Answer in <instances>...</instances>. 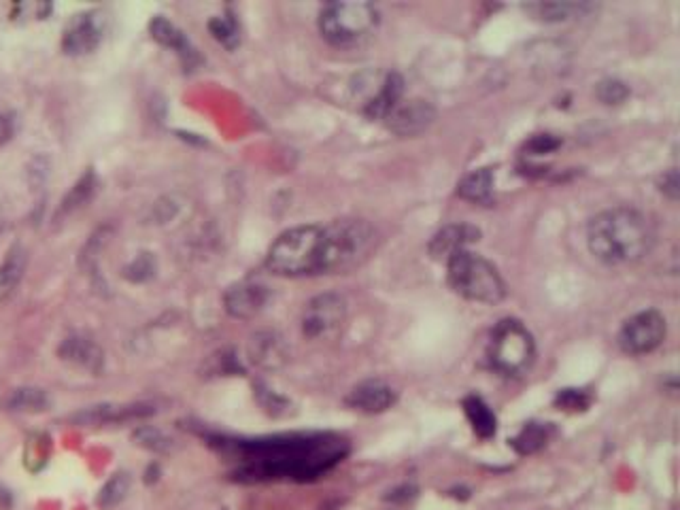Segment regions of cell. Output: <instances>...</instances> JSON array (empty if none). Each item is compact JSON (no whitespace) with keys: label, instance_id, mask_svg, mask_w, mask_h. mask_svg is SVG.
Wrapping results in <instances>:
<instances>
[{"label":"cell","instance_id":"5","mask_svg":"<svg viewBox=\"0 0 680 510\" xmlns=\"http://www.w3.org/2000/svg\"><path fill=\"white\" fill-rule=\"evenodd\" d=\"M378 26V11L370 3H330L319 14L323 39L336 47H351L368 39Z\"/></svg>","mask_w":680,"mask_h":510},{"label":"cell","instance_id":"7","mask_svg":"<svg viewBox=\"0 0 680 510\" xmlns=\"http://www.w3.org/2000/svg\"><path fill=\"white\" fill-rule=\"evenodd\" d=\"M347 321V302L339 293H321L306 304L303 313V334L309 340L332 338Z\"/></svg>","mask_w":680,"mask_h":510},{"label":"cell","instance_id":"10","mask_svg":"<svg viewBox=\"0 0 680 510\" xmlns=\"http://www.w3.org/2000/svg\"><path fill=\"white\" fill-rule=\"evenodd\" d=\"M385 119H387L389 130L398 136H417L434 124L436 109L432 107V102L424 98L400 100Z\"/></svg>","mask_w":680,"mask_h":510},{"label":"cell","instance_id":"2","mask_svg":"<svg viewBox=\"0 0 680 510\" xmlns=\"http://www.w3.org/2000/svg\"><path fill=\"white\" fill-rule=\"evenodd\" d=\"M377 245V230L366 219H336L321 226L317 274L347 273L359 266Z\"/></svg>","mask_w":680,"mask_h":510},{"label":"cell","instance_id":"28","mask_svg":"<svg viewBox=\"0 0 680 510\" xmlns=\"http://www.w3.org/2000/svg\"><path fill=\"white\" fill-rule=\"evenodd\" d=\"M555 404L559 406V411H568V413H579V411H587L592 406V395L582 389H564V392L557 394Z\"/></svg>","mask_w":680,"mask_h":510},{"label":"cell","instance_id":"32","mask_svg":"<svg viewBox=\"0 0 680 510\" xmlns=\"http://www.w3.org/2000/svg\"><path fill=\"white\" fill-rule=\"evenodd\" d=\"M678 185H680L678 183V172L672 168V171L666 172L664 179H661V191L670 196L672 200H676V198H678Z\"/></svg>","mask_w":680,"mask_h":510},{"label":"cell","instance_id":"4","mask_svg":"<svg viewBox=\"0 0 680 510\" xmlns=\"http://www.w3.org/2000/svg\"><path fill=\"white\" fill-rule=\"evenodd\" d=\"M319 238L321 226H298L283 232L266 255L268 270L281 277L317 274Z\"/></svg>","mask_w":680,"mask_h":510},{"label":"cell","instance_id":"18","mask_svg":"<svg viewBox=\"0 0 680 510\" xmlns=\"http://www.w3.org/2000/svg\"><path fill=\"white\" fill-rule=\"evenodd\" d=\"M463 411H466L468 422H470L474 434H477L479 438L487 440V438L496 436V430H498L496 413L491 411V406L487 404L480 395H474V394L466 395V398H463Z\"/></svg>","mask_w":680,"mask_h":510},{"label":"cell","instance_id":"6","mask_svg":"<svg viewBox=\"0 0 680 510\" xmlns=\"http://www.w3.org/2000/svg\"><path fill=\"white\" fill-rule=\"evenodd\" d=\"M536 343L529 329L517 320L499 321L493 329L489 359L493 368L507 376H519L532 368Z\"/></svg>","mask_w":680,"mask_h":510},{"label":"cell","instance_id":"27","mask_svg":"<svg viewBox=\"0 0 680 510\" xmlns=\"http://www.w3.org/2000/svg\"><path fill=\"white\" fill-rule=\"evenodd\" d=\"M595 96H598L600 102H604V105L608 107L621 105V102L628 100L629 88L619 79H604L598 83V88H595Z\"/></svg>","mask_w":680,"mask_h":510},{"label":"cell","instance_id":"26","mask_svg":"<svg viewBox=\"0 0 680 510\" xmlns=\"http://www.w3.org/2000/svg\"><path fill=\"white\" fill-rule=\"evenodd\" d=\"M209 30L221 45L228 47V50H234V47L240 43L238 26L230 17H215V20L209 22Z\"/></svg>","mask_w":680,"mask_h":510},{"label":"cell","instance_id":"11","mask_svg":"<svg viewBox=\"0 0 680 510\" xmlns=\"http://www.w3.org/2000/svg\"><path fill=\"white\" fill-rule=\"evenodd\" d=\"M268 302V290L257 283H240L226 292V311L237 320H254Z\"/></svg>","mask_w":680,"mask_h":510},{"label":"cell","instance_id":"21","mask_svg":"<svg viewBox=\"0 0 680 510\" xmlns=\"http://www.w3.org/2000/svg\"><path fill=\"white\" fill-rule=\"evenodd\" d=\"M149 28H152L154 39L158 41L160 45L171 47V50L179 51L185 60L196 58L194 47H191V45L188 43V41H185V37L182 34V30L174 28L171 22L164 20V17H154V20H152V26H149Z\"/></svg>","mask_w":680,"mask_h":510},{"label":"cell","instance_id":"29","mask_svg":"<svg viewBox=\"0 0 680 510\" xmlns=\"http://www.w3.org/2000/svg\"><path fill=\"white\" fill-rule=\"evenodd\" d=\"M527 11H532V14H536V17H540V20H546V22H562V20H568V17H572V14H574L576 7L574 5H559V3H545V5H532V7H527Z\"/></svg>","mask_w":680,"mask_h":510},{"label":"cell","instance_id":"9","mask_svg":"<svg viewBox=\"0 0 680 510\" xmlns=\"http://www.w3.org/2000/svg\"><path fill=\"white\" fill-rule=\"evenodd\" d=\"M105 20L98 11H83L70 17L62 32V51L69 56H86L100 45Z\"/></svg>","mask_w":680,"mask_h":510},{"label":"cell","instance_id":"12","mask_svg":"<svg viewBox=\"0 0 680 510\" xmlns=\"http://www.w3.org/2000/svg\"><path fill=\"white\" fill-rule=\"evenodd\" d=\"M394 402V389L383 381H364L355 385L347 395V406H351L353 411L366 413V415H377V413L387 411Z\"/></svg>","mask_w":680,"mask_h":510},{"label":"cell","instance_id":"13","mask_svg":"<svg viewBox=\"0 0 680 510\" xmlns=\"http://www.w3.org/2000/svg\"><path fill=\"white\" fill-rule=\"evenodd\" d=\"M480 232L474 226L468 224H451L444 226L441 232H436V236L430 243V255L436 260L447 262L451 255H455L457 251L468 249V245L479 241Z\"/></svg>","mask_w":680,"mask_h":510},{"label":"cell","instance_id":"8","mask_svg":"<svg viewBox=\"0 0 680 510\" xmlns=\"http://www.w3.org/2000/svg\"><path fill=\"white\" fill-rule=\"evenodd\" d=\"M666 320L657 311L648 309L631 315L619 329V347L628 356H644L664 343Z\"/></svg>","mask_w":680,"mask_h":510},{"label":"cell","instance_id":"3","mask_svg":"<svg viewBox=\"0 0 680 510\" xmlns=\"http://www.w3.org/2000/svg\"><path fill=\"white\" fill-rule=\"evenodd\" d=\"M449 285L470 302L498 304L507 296V285L498 268L470 249L457 251L447 260Z\"/></svg>","mask_w":680,"mask_h":510},{"label":"cell","instance_id":"31","mask_svg":"<svg viewBox=\"0 0 680 510\" xmlns=\"http://www.w3.org/2000/svg\"><path fill=\"white\" fill-rule=\"evenodd\" d=\"M557 147H559V141L553 139L551 134H538V136H534V139L527 143V149L534 155L549 153V152H553V149H557Z\"/></svg>","mask_w":680,"mask_h":510},{"label":"cell","instance_id":"25","mask_svg":"<svg viewBox=\"0 0 680 510\" xmlns=\"http://www.w3.org/2000/svg\"><path fill=\"white\" fill-rule=\"evenodd\" d=\"M128 491H130V477L126 472H119V474H116V477H111L109 481H107L105 487L100 489L98 504L102 508L117 506V504L124 500Z\"/></svg>","mask_w":680,"mask_h":510},{"label":"cell","instance_id":"20","mask_svg":"<svg viewBox=\"0 0 680 510\" xmlns=\"http://www.w3.org/2000/svg\"><path fill=\"white\" fill-rule=\"evenodd\" d=\"M28 255L20 245L14 247L0 264V300L9 298L14 290L23 277V270H26Z\"/></svg>","mask_w":680,"mask_h":510},{"label":"cell","instance_id":"23","mask_svg":"<svg viewBox=\"0 0 680 510\" xmlns=\"http://www.w3.org/2000/svg\"><path fill=\"white\" fill-rule=\"evenodd\" d=\"M94 190H96V177H94L92 171H88L86 175H83L79 181L73 185V190L66 194L62 204H60L58 219L66 218V215H70V213H75L77 209H81L83 204H86L89 198L94 196Z\"/></svg>","mask_w":680,"mask_h":510},{"label":"cell","instance_id":"17","mask_svg":"<svg viewBox=\"0 0 680 510\" xmlns=\"http://www.w3.org/2000/svg\"><path fill=\"white\" fill-rule=\"evenodd\" d=\"M405 94V81L398 73H389L377 89V94L366 102V116L372 119H385L387 113L394 109Z\"/></svg>","mask_w":680,"mask_h":510},{"label":"cell","instance_id":"15","mask_svg":"<svg viewBox=\"0 0 680 510\" xmlns=\"http://www.w3.org/2000/svg\"><path fill=\"white\" fill-rule=\"evenodd\" d=\"M249 357L251 362L260 366V368H281L287 359L285 343H283L281 336L275 332H257L249 343Z\"/></svg>","mask_w":680,"mask_h":510},{"label":"cell","instance_id":"16","mask_svg":"<svg viewBox=\"0 0 680 510\" xmlns=\"http://www.w3.org/2000/svg\"><path fill=\"white\" fill-rule=\"evenodd\" d=\"M60 357L64 362L81 366L89 372H98L102 368V351L94 340L83 338V336H70L60 345Z\"/></svg>","mask_w":680,"mask_h":510},{"label":"cell","instance_id":"33","mask_svg":"<svg viewBox=\"0 0 680 510\" xmlns=\"http://www.w3.org/2000/svg\"><path fill=\"white\" fill-rule=\"evenodd\" d=\"M14 132H15L14 117L0 113V145H3V143H7L11 136H14Z\"/></svg>","mask_w":680,"mask_h":510},{"label":"cell","instance_id":"22","mask_svg":"<svg viewBox=\"0 0 680 510\" xmlns=\"http://www.w3.org/2000/svg\"><path fill=\"white\" fill-rule=\"evenodd\" d=\"M551 434H553V428L549 423H527L526 428H523L519 434L510 440V445L515 447L517 453L532 455L536 451H540V449L549 442Z\"/></svg>","mask_w":680,"mask_h":510},{"label":"cell","instance_id":"14","mask_svg":"<svg viewBox=\"0 0 680 510\" xmlns=\"http://www.w3.org/2000/svg\"><path fill=\"white\" fill-rule=\"evenodd\" d=\"M152 408L145 404H126V406H116V404H100V406H92L88 411L79 413L75 417V422H79L81 425H105V423H122V422H130V419H138V417H147L152 415Z\"/></svg>","mask_w":680,"mask_h":510},{"label":"cell","instance_id":"19","mask_svg":"<svg viewBox=\"0 0 680 510\" xmlns=\"http://www.w3.org/2000/svg\"><path fill=\"white\" fill-rule=\"evenodd\" d=\"M493 194V172L491 168H479V171L468 172L457 185V196L468 202L485 204L491 200Z\"/></svg>","mask_w":680,"mask_h":510},{"label":"cell","instance_id":"24","mask_svg":"<svg viewBox=\"0 0 680 510\" xmlns=\"http://www.w3.org/2000/svg\"><path fill=\"white\" fill-rule=\"evenodd\" d=\"M47 406H50V398L43 389L37 387L15 389L9 398V408L15 413H41L47 411Z\"/></svg>","mask_w":680,"mask_h":510},{"label":"cell","instance_id":"1","mask_svg":"<svg viewBox=\"0 0 680 510\" xmlns=\"http://www.w3.org/2000/svg\"><path fill=\"white\" fill-rule=\"evenodd\" d=\"M587 245L593 257L608 266L640 262L653 247V232L647 218L631 207L606 209L587 226Z\"/></svg>","mask_w":680,"mask_h":510},{"label":"cell","instance_id":"30","mask_svg":"<svg viewBox=\"0 0 680 510\" xmlns=\"http://www.w3.org/2000/svg\"><path fill=\"white\" fill-rule=\"evenodd\" d=\"M135 438L138 440V445L152 449V451H164V449L168 447V440L164 436L160 434V431H155L152 428H143L138 430Z\"/></svg>","mask_w":680,"mask_h":510}]
</instances>
